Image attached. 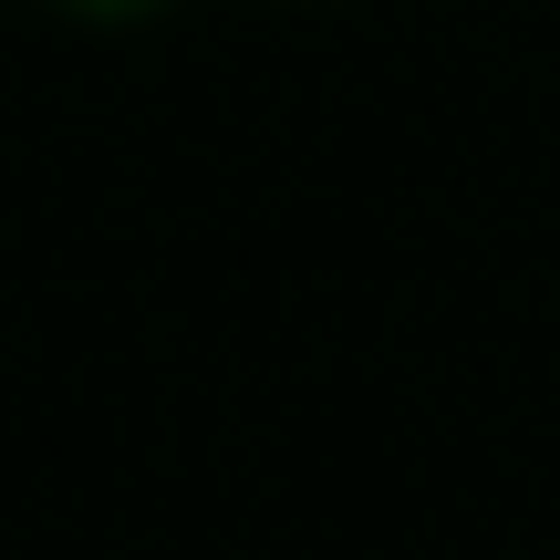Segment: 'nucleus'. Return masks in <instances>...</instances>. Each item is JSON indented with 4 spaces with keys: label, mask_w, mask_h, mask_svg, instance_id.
Wrapping results in <instances>:
<instances>
[{
    "label": "nucleus",
    "mask_w": 560,
    "mask_h": 560,
    "mask_svg": "<svg viewBox=\"0 0 560 560\" xmlns=\"http://www.w3.org/2000/svg\"><path fill=\"white\" fill-rule=\"evenodd\" d=\"M52 21H73V32H145V21H166L177 0H42Z\"/></svg>",
    "instance_id": "f257e3e1"
}]
</instances>
